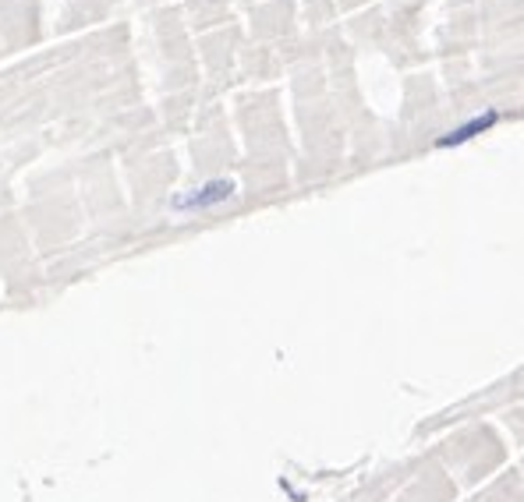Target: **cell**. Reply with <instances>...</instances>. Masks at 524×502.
I'll use <instances>...</instances> for the list:
<instances>
[{"mask_svg": "<svg viewBox=\"0 0 524 502\" xmlns=\"http://www.w3.org/2000/svg\"><path fill=\"white\" fill-rule=\"evenodd\" d=\"M234 191H237V184H234V181H210V184L195 188L192 195L174 199V209H210V206H220V202H227Z\"/></svg>", "mask_w": 524, "mask_h": 502, "instance_id": "1", "label": "cell"}, {"mask_svg": "<svg viewBox=\"0 0 524 502\" xmlns=\"http://www.w3.org/2000/svg\"><path fill=\"white\" fill-rule=\"evenodd\" d=\"M496 121H500V114H496V110H485V114H478V117H471L468 124H460V128H453V132H450V135H443V139H440V142H436V145H440V149H450V145H464V142H471L475 135H482V132H489V128H493Z\"/></svg>", "mask_w": 524, "mask_h": 502, "instance_id": "2", "label": "cell"}]
</instances>
